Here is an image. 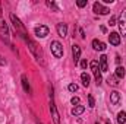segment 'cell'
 <instances>
[{
    "label": "cell",
    "mask_w": 126,
    "mask_h": 124,
    "mask_svg": "<svg viewBox=\"0 0 126 124\" xmlns=\"http://www.w3.org/2000/svg\"><path fill=\"white\" fill-rule=\"evenodd\" d=\"M10 21H12V24H13L15 29L21 32V35H24V34H25V29H24V25H22V22L19 21V18H18L15 13H10Z\"/></svg>",
    "instance_id": "obj_4"
},
{
    "label": "cell",
    "mask_w": 126,
    "mask_h": 124,
    "mask_svg": "<svg viewBox=\"0 0 126 124\" xmlns=\"http://www.w3.org/2000/svg\"><path fill=\"white\" fill-rule=\"evenodd\" d=\"M119 31L122 35H126V9L122 10L120 18H119Z\"/></svg>",
    "instance_id": "obj_6"
},
{
    "label": "cell",
    "mask_w": 126,
    "mask_h": 124,
    "mask_svg": "<svg viewBox=\"0 0 126 124\" xmlns=\"http://www.w3.org/2000/svg\"><path fill=\"white\" fill-rule=\"evenodd\" d=\"M106 124H111V123H110V121H109V120H107V121H106Z\"/></svg>",
    "instance_id": "obj_32"
},
{
    "label": "cell",
    "mask_w": 126,
    "mask_h": 124,
    "mask_svg": "<svg viewBox=\"0 0 126 124\" xmlns=\"http://www.w3.org/2000/svg\"><path fill=\"white\" fill-rule=\"evenodd\" d=\"M125 67H122V66H117V69H116V77L117 79H123L125 77Z\"/></svg>",
    "instance_id": "obj_17"
},
{
    "label": "cell",
    "mask_w": 126,
    "mask_h": 124,
    "mask_svg": "<svg viewBox=\"0 0 126 124\" xmlns=\"http://www.w3.org/2000/svg\"><path fill=\"white\" fill-rule=\"evenodd\" d=\"M117 123L119 124H125L126 123V112L125 111H120L117 114Z\"/></svg>",
    "instance_id": "obj_18"
},
{
    "label": "cell",
    "mask_w": 126,
    "mask_h": 124,
    "mask_svg": "<svg viewBox=\"0 0 126 124\" xmlns=\"http://www.w3.org/2000/svg\"><path fill=\"white\" fill-rule=\"evenodd\" d=\"M79 34H81V38H85V32H84V29H82V28L79 29Z\"/></svg>",
    "instance_id": "obj_30"
},
{
    "label": "cell",
    "mask_w": 126,
    "mask_h": 124,
    "mask_svg": "<svg viewBox=\"0 0 126 124\" xmlns=\"http://www.w3.org/2000/svg\"><path fill=\"white\" fill-rule=\"evenodd\" d=\"M95 124H100V123H98V121H97V123H95Z\"/></svg>",
    "instance_id": "obj_34"
},
{
    "label": "cell",
    "mask_w": 126,
    "mask_h": 124,
    "mask_svg": "<svg viewBox=\"0 0 126 124\" xmlns=\"http://www.w3.org/2000/svg\"><path fill=\"white\" fill-rule=\"evenodd\" d=\"M81 79H82V85L84 86H90V76L87 73H82L81 74Z\"/></svg>",
    "instance_id": "obj_20"
},
{
    "label": "cell",
    "mask_w": 126,
    "mask_h": 124,
    "mask_svg": "<svg viewBox=\"0 0 126 124\" xmlns=\"http://www.w3.org/2000/svg\"><path fill=\"white\" fill-rule=\"evenodd\" d=\"M88 107L90 108H94L95 107V101H94V96L93 95H88Z\"/></svg>",
    "instance_id": "obj_23"
},
{
    "label": "cell",
    "mask_w": 126,
    "mask_h": 124,
    "mask_svg": "<svg viewBox=\"0 0 126 124\" xmlns=\"http://www.w3.org/2000/svg\"><path fill=\"white\" fill-rule=\"evenodd\" d=\"M84 111H85V107H84V105H76V107H73V110H72V115L78 117V115H81Z\"/></svg>",
    "instance_id": "obj_15"
},
{
    "label": "cell",
    "mask_w": 126,
    "mask_h": 124,
    "mask_svg": "<svg viewBox=\"0 0 126 124\" xmlns=\"http://www.w3.org/2000/svg\"><path fill=\"white\" fill-rule=\"evenodd\" d=\"M46 4H47V6H48V7H50V9H53V10H54V12H57V10H59V9H57V6H56V3H54V1H50V0H47V1H46Z\"/></svg>",
    "instance_id": "obj_22"
},
{
    "label": "cell",
    "mask_w": 126,
    "mask_h": 124,
    "mask_svg": "<svg viewBox=\"0 0 126 124\" xmlns=\"http://www.w3.org/2000/svg\"><path fill=\"white\" fill-rule=\"evenodd\" d=\"M24 39H25V42L28 44V47H30V51H31L32 54H34V57L37 59V60H41L43 59V53H41V48L34 42V41H31L30 38H27V34H24V35H21Z\"/></svg>",
    "instance_id": "obj_1"
},
{
    "label": "cell",
    "mask_w": 126,
    "mask_h": 124,
    "mask_svg": "<svg viewBox=\"0 0 126 124\" xmlns=\"http://www.w3.org/2000/svg\"><path fill=\"white\" fill-rule=\"evenodd\" d=\"M67 89H69L70 92H76V91H78V85H76V83H70V85L67 86Z\"/></svg>",
    "instance_id": "obj_25"
},
{
    "label": "cell",
    "mask_w": 126,
    "mask_h": 124,
    "mask_svg": "<svg viewBox=\"0 0 126 124\" xmlns=\"http://www.w3.org/2000/svg\"><path fill=\"white\" fill-rule=\"evenodd\" d=\"M0 29H1V32H3V34H4V37H7V35H9L7 25H6V22H4V21H1V19H0Z\"/></svg>",
    "instance_id": "obj_19"
},
{
    "label": "cell",
    "mask_w": 126,
    "mask_h": 124,
    "mask_svg": "<svg viewBox=\"0 0 126 124\" xmlns=\"http://www.w3.org/2000/svg\"><path fill=\"white\" fill-rule=\"evenodd\" d=\"M76 4H78V7H85L88 4V0H78Z\"/></svg>",
    "instance_id": "obj_24"
},
{
    "label": "cell",
    "mask_w": 126,
    "mask_h": 124,
    "mask_svg": "<svg viewBox=\"0 0 126 124\" xmlns=\"http://www.w3.org/2000/svg\"><path fill=\"white\" fill-rule=\"evenodd\" d=\"M50 48H51V53H53V56L56 59H62L63 57V45L59 41H51Z\"/></svg>",
    "instance_id": "obj_2"
},
{
    "label": "cell",
    "mask_w": 126,
    "mask_h": 124,
    "mask_svg": "<svg viewBox=\"0 0 126 124\" xmlns=\"http://www.w3.org/2000/svg\"><path fill=\"white\" fill-rule=\"evenodd\" d=\"M50 110H51L53 123H54V124H60V115H59V112H57V108H56L54 102H51V105H50Z\"/></svg>",
    "instance_id": "obj_8"
},
{
    "label": "cell",
    "mask_w": 126,
    "mask_h": 124,
    "mask_svg": "<svg viewBox=\"0 0 126 124\" xmlns=\"http://www.w3.org/2000/svg\"><path fill=\"white\" fill-rule=\"evenodd\" d=\"M35 35H37L38 38H46V37L48 35V26H46V25L37 26V28H35Z\"/></svg>",
    "instance_id": "obj_7"
},
{
    "label": "cell",
    "mask_w": 126,
    "mask_h": 124,
    "mask_svg": "<svg viewBox=\"0 0 126 124\" xmlns=\"http://www.w3.org/2000/svg\"><path fill=\"white\" fill-rule=\"evenodd\" d=\"M98 64H100V70H101V72H107V70H109V66H107V56L103 54V56L100 57V63H98Z\"/></svg>",
    "instance_id": "obj_12"
},
{
    "label": "cell",
    "mask_w": 126,
    "mask_h": 124,
    "mask_svg": "<svg viewBox=\"0 0 126 124\" xmlns=\"http://www.w3.org/2000/svg\"><path fill=\"white\" fill-rule=\"evenodd\" d=\"M109 41H110L111 45H119V44H120V35H119L117 32H111V34L109 35Z\"/></svg>",
    "instance_id": "obj_9"
},
{
    "label": "cell",
    "mask_w": 126,
    "mask_h": 124,
    "mask_svg": "<svg viewBox=\"0 0 126 124\" xmlns=\"http://www.w3.org/2000/svg\"><path fill=\"white\" fill-rule=\"evenodd\" d=\"M109 25H110V26L116 25V18H114V16H111V18H110V21H109Z\"/></svg>",
    "instance_id": "obj_27"
},
{
    "label": "cell",
    "mask_w": 126,
    "mask_h": 124,
    "mask_svg": "<svg viewBox=\"0 0 126 124\" xmlns=\"http://www.w3.org/2000/svg\"><path fill=\"white\" fill-rule=\"evenodd\" d=\"M21 79H22V86H24V91L30 93V92H31V88H30V83H28L27 76H25V74H22V77H21Z\"/></svg>",
    "instance_id": "obj_16"
},
{
    "label": "cell",
    "mask_w": 126,
    "mask_h": 124,
    "mask_svg": "<svg viewBox=\"0 0 126 124\" xmlns=\"http://www.w3.org/2000/svg\"><path fill=\"white\" fill-rule=\"evenodd\" d=\"M70 102H72V105H75V107H76V105H79V102H81V101H79V98H78V96H73V98L70 99Z\"/></svg>",
    "instance_id": "obj_26"
},
{
    "label": "cell",
    "mask_w": 126,
    "mask_h": 124,
    "mask_svg": "<svg viewBox=\"0 0 126 124\" xmlns=\"http://www.w3.org/2000/svg\"><path fill=\"white\" fill-rule=\"evenodd\" d=\"M90 66H91L93 73L95 74V82H97V85H101V70H100L98 62H97V60H93V62L90 63Z\"/></svg>",
    "instance_id": "obj_3"
},
{
    "label": "cell",
    "mask_w": 126,
    "mask_h": 124,
    "mask_svg": "<svg viewBox=\"0 0 126 124\" xmlns=\"http://www.w3.org/2000/svg\"><path fill=\"white\" fill-rule=\"evenodd\" d=\"M110 102L113 105H117L120 102V93L117 92V91H113V92L110 93Z\"/></svg>",
    "instance_id": "obj_13"
},
{
    "label": "cell",
    "mask_w": 126,
    "mask_h": 124,
    "mask_svg": "<svg viewBox=\"0 0 126 124\" xmlns=\"http://www.w3.org/2000/svg\"><path fill=\"white\" fill-rule=\"evenodd\" d=\"M116 63H117V64H120V56H119V54L116 56Z\"/></svg>",
    "instance_id": "obj_31"
},
{
    "label": "cell",
    "mask_w": 126,
    "mask_h": 124,
    "mask_svg": "<svg viewBox=\"0 0 126 124\" xmlns=\"http://www.w3.org/2000/svg\"><path fill=\"white\" fill-rule=\"evenodd\" d=\"M93 48L97 50V51H104V50H106V44H104L103 41L94 39V41H93Z\"/></svg>",
    "instance_id": "obj_14"
},
{
    "label": "cell",
    "mask_w": 126,
    "mask_h": 124,
    "mask_svg": "<svg viewBox=\"0 0 126 124\" xmlns=\"http://www.w3.org/2000/svg\"><path fill=\"white\" fill-rule=\"evenodd\" d=\"M57 34L59 37H66L67 35V25L66 24H57Z\"/></svg>",
    "instance_id": "obj_11"
},
{
    "label": "cell",
    "mask_w": 126,
    "mask_h": 124,
    "mask_svg": "<svg viewBox=\"0 0 126 124\" xmlns=\"http://www.w3.org/2000/svg\"><path fill=\"white\" fill-rule=\"evenodd\" d=\"M72 56H73V60H75V64L79 62V57H81V47L79 45H72Z\"/></svg>",
    "instance_id": "obj_10"
},
{
    "label": "cell",
    "mask_w": 126,
    "mask_h": 124,
    "mask_svg": "<svg viewBox=\"0 0 126 124\" xmlns=\"http://www.w3.org/2000/svg\"><path fill=\"white\" fill-rule=\"evenodd\" d=\"M93 9H94V12L97 15H109V13H110V9L106 7V6H103L100 1H95L94 6H93Z\"/></svg>",
    "instance_id": "obj_5"
},
{
    "label": "cell",
    "mask_w": 126,
    "mask_h": 124,
    "mask_svg": "<svg viewBox=\"0 0 126 124\" xmlns=\"http://www.w3.org/2000/svg\"><path fill=\"white\" fill-rule=\"evenodd\" d=\"M87 66H88L87 60H82V62H81V67H82V69H87Z\"/></svg>",
    "instance_id": "obj_28"
},
{
    "label": "cell",
    "mask_w": 126,
    "mask_h": 124,
    "mask_svg": "<svg viewBox=\"0 0 126 124\" xmlns=\"http://www.w3.org/2000/svg\"><path fill=\"white\" fill-rule=\"evenodd\" d=\"M0 13H1V7H0Z\"/></svg>",
    "instance_id": "obj_33"
},
{
    "label": "cell",
    "mask_w": 126,
    "mask_h": 124,
    "mask_svg": "<svg viewBox=\"0 0 126 124\" xmlns=\"http://www.w3.org/2000/svg\"><path fill=\"white\" fill-rule=\"evenodd\" d=\"M6 64H7V62H6V60L0 56V66H6Z\"/></svg>",
    "instance_id": "obj_29"
},
{
    "label": "cell",
    "mask_w": 126,
    "mask_h": 124,
    "mask_svg": "<svg viewBox=\"0 0 126 124\" xmlns=\"http://www.w3.org/2000/svg\"><path fill=\"white\" fill-rule=\"evenodd\" d=\"M107 83H109V85H111V86H117V85H119V82H117V77H116V76H110V77L107 79Z\"/></svg>",
    "instance_id": "obj_21"
}]
</instances>
